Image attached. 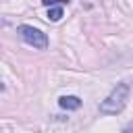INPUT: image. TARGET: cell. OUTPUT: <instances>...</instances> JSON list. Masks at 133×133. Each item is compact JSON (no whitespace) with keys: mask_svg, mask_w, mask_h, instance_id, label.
I'll return each instance as SVG.
<instances>
[{"mask_svg":"<svg viewBox=\"0 0 133 133\" xmlns=\"http://www.w3.org/2000/svg\"><path fill=\"white\" fill-rule=\"evenodd\" d=\"M129 91H131L129 83H125V81L116 83V87L106 96V100L100 102V112L102 114H118L129 100Z\"/></svg>","mask_w":133,"mask_h":133,"instance_id":"obj_1","label":"cell"},{"mask_svg":"<svg viewBox=\"0 0 133 133\" xmlns=\"http://www.w3.org/2000/svg\"><path fill=\"white\" fill-rule=\"evenodd\" d=\"M17 33L21 35V39H23L25 44H29V46H33V48H37V50H46V48H48V35H46L42 29H35V27H31V25H21V27L17 29Z\"/></svg>","mask_w":133,"mask_h":133,"instance_id":"obj_2","label":"cell"},{"mask_svg":"<svg viewBox=\"0 0 133 133\" xmlns=\"http://www.w3.org/2000/svg\"><path fill=\"white\" fill-rule=\"evenodd\" d=\"M58 106L64 110H77L81 106V100L77 96H60L58 98Z\"/></svg>","mask_w":133,"mask_h":133,"instance_id":"obj_3","label":"cell"},{"mask_svg":"<svg viewBox=\"0 0 133 133\" xmlns=\"http://www.w3.org/2000/svg\"><path fill=\"white\" fill-rule=\"evenodd\" d=\"M48 19L50 21H60L62 19V4L60 6H48Z\"/></svg>","mask_w":133,"mask_h":133,"instance_id":"obj_4","label":"cell"},{"mask_svg":"<svg viewBox=\"0 0 133 133\" xmlns=\"http://www.w3.org/2000/svg\"><path fill=\"white\" fill-rule=\"evenodd\" d=\"M69 0H42L44 6H56V4H66Z\"/></svg>","mask_w":133,"mask_h":133,"instance_id":"obj_5","label":"cell"},{"mask_svg":"<svg viewBox=\"0 0 133 133\" xmlns=\"http://www.w3.org/2000/svg\"><path fill=\"white\" fill-rule=\"evenodd\" d=\"M123 133H133V123H129V125L123 129Z\"/></svg>","mask_w":133,"mask_h":133,"instance_id":"obj_6","label":"cell"}]
</instances>
